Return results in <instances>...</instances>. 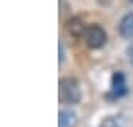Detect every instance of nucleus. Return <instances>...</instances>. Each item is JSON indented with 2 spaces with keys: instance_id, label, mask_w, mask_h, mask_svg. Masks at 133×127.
Segmentation results:
<instances>
[{
  "instance_id": "nucleus-1",
  "label": "nucleus",
  "mask_w": 133,
  "mask_h": 127,
  "mask_svg": "<svg viewBox=\"0 0 133 127\" xmlns=\"http://www.w3.org/2000/svg\"><path fill=\"white\" fill-rule=\"evenodd\" d=\"M58 98L62 104H77L81 100V87L73 77H62L58 83Z\"/></svg>"
},
{
  "instance_id": "nucleus-5",
  "label": "nucleus",
  "mask_w": 133,
  "mask_h": 127,
  "mask_svg": "<svg viewBox=\"0 0 133 127\" xmlns=\"http://www.w3.org/2000/svg\"><path fill=\"white\" fill-rule=\"evenodd\" d=\"M125 94V77L123 73H114L112 77V96H123Z\"/></svg>"
},
{
  "instance_id": "nucleus-2",
  "label": "nucleus",
  "mask_w": 133,
  "mask_h": 127,
  "mask_svg": "<svg viewBox=\"0 0 133 127\" xmlns=\"http://www.w3.org/2000/svg\"><path fill=\"white\" fill-rule=\"evenodd\" d=\"M85 43H87V46H91V48H102L104 44H106V40H108V35H106V31L102 29L100 25H89L87 27V31H85Z\"/></svg>"
},
{
  "instance_id": "nucleus-7",
  "label": "nucleus",
  "mask_w": 133,
  "mask_h": 127,
  "mask_svg": "<svg viewBox=\"0 0 133 127\" xmlns=\"http://www.w3.org/2000/svg\"><path fill=\"white\" fill-rule=\"evenodd\" d=\"M122 123H120V119H118V117H106V119L102 121V123H100V127H120Z\"/></svg>"
},
{
  "instance_id": "nucleus-6",
  "label": "nucleus",
  "mask_w": 133,
  "mask_h": 127,
  "mask_svg": "<svg viewBox=\"0 0 133 127\" xmlns=\"http://www.w3.org/2000/svg\"><path fill=\"white\" fill-rule=\"evenodd\" d=\"M120 35L125 39H133V13H125L120 21Z\"/></svg>"
},
{
  "instance_id": "nucleus-9",
  "label": "nucleus",
  "mask_w": 133,
  "mask_h": 127,
  "mask_svg": "<svg viewBox=\"0 0 133 127\" xmlns=\"http://www.w3.org/2000/svg\"><path fill=\"white\" fill-rule=\"evenodd\" d=\"M127 58H129V62L133 66V44H129V48H127Z\"/></svg>"
},
{
  "instance_id": "nucleus-4",
  "label": "nucleus",
  "mask_w": 133,
  "mask_h": 127,
  "mask_svg": "<svg viewBox=\"0 0 133 127\" xmlns=\"http://www.w3.org/2000/svg\"><path fill=\"white\" fill-rule=\"evenodd\" d=\"M77 125V114L71 110H60L58 114V127H75Z\"/></svg>"
},
{
  "instance_id": "nucleus-8",
  "label": "nucleus",
  "mask_w": 133,
  "mask_h": 127,
  "mask_svg": "<svg viewBox=\"0 0 133 127\" xmlns=\"http://www.w3.org/2000/svg\"><path fill=\"white\" fill-rule=\"evenodd\" d=\"M58 48H60V56H58V62L64 64V60H66V50H64V43H58Z\"/></svg>"
},
{
  "instance_id": "nucleus-3",
  "label": "nucleus",
  "mask_w": 133,
  "mask_h": 127,
  "mask_svg": "<svg viewBox=\"0 0 133 127\" xmlns=\"http://www.w3.org/2000/svg\"><path fill=\"white\" fill-rule=\"evenodd\" d=\"M66 29H68V33H70L71 37H85L87 25L83 23V19H81V17H71V19H68Z\"/></svg>"
}]
</instances>
